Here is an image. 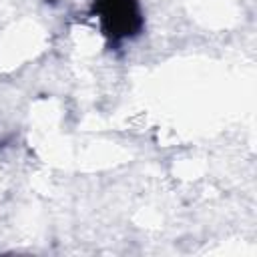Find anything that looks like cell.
<instances>
[{
  "label": "cell",
  "instance_id": "cell-1",
  "mask_svg": "<svg viewBox=\"0 0 257 257\" xmlns=\"http://www.w3.org/2000/svg\"><path fill=\"white\" fill-rule=\"evenodd\" d=\"M94 14L110 40L131 38L143 26V14L137 0H96Z\"/></svg>",
  "mask_w": 257,
  "mask_h": 257
}]
</instances>
